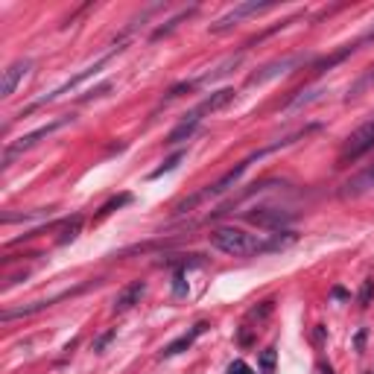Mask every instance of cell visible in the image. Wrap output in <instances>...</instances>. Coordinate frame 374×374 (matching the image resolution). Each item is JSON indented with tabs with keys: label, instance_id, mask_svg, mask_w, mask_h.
<instances>
[{
	"label": "cell",
	"instance_id": "ffe728a7",
	"mask_svg": "<svg viewBox=\"0 0 374 374\" xmlns=\"http://www.w3.org/2000/svg\"><path fill=\"white\" fill-rule=\"evenodd\" d=\"M111 336H115V333H106V336H99V339H97V345H94V351H103V345L111 339Z\"/></svg>",
	"mask_w": 374,
	"mask_h": 374
},
{
	"label": "cell",
	"instance_id": "4fadbf2b",
	"mask_svg": "<svg viewBox=\"0 0 374 374\" xmlns=\"http://www.w3.org/2000/svg\"><path fill=\"white\" fill-rule=\"evenodd\" d=\"M240 59H243V53H240V56H234V59H228V61H222V65H219L214 73H208V77H202L199 82H214V79H219V77H226V73H231L237 65H240Z\"/></svg>",
	"mask_w": 374,
	"mask_h": 374
},
{
	"label": "cell",
	"instance_id": "2e32d148",
	"mask_svg": "<svg viewBox=\"0 0 374 374\" xmlns=\"http://www.w3.org/2000/svg\"><path fill=\"white\" fill-rule=\"evenodd\" d=\"M132 202V196L129 193H123V196H117V199H111V202H106L103 208H99V217H106V214H111L115 208H120V205H129Z\"/></svg>",
	"mask_w": 374,
	"mask_h": 374
},
{
	"label": "cell",
	"instance_id": "3957f363",
	"mask_svg": "<svg viewBox=\"0 0 374 374\" xmlns=\"http://www.w3.org/2000/svg\"><path fill=\"white\" fill-rule=\"evenodd\" d=\"M73 117H59V120H53V123H47V126H41V129H35V132H30V135H23V138H18L15 144H9L6 146V152H3V164H12V158L15 155H21V152H27V149H32L39 141H44V138H50L56 129H61V126H68Z\"/></svg>",
	"mask_w": 374,
	"mask_h": 374
},
{
	"label": "cell",
	"instance_id": "9c48e42d",
	"mask_svg": "<svg viewBox=\"0 0 374 374\" xmlns=\"http://www.w3.org/2000/svg\"><path fill=\"white\" fill-rule=\"evenodd\" d=\"M144 293H146L144 281H132L129 286H123V290L117 293V298H115V313H126V310H132L135 304L141 302Z\"/></svg>",
	"mask_w": 374,
	"mask_h": 374
},
{
	"label": "cell",
	"instance_id": "e0dca14e",
	"mask_svg": "<svg viewBox=\"0 0 374 374\" xmlns=\"http://www.w3.org/2000/svg\"><path fill=\"white\" fill-rule=\"evenodd\" d=\"M228 374H257L252 366H246L243 360H234V363L228 366Z\"/></svg>",
	"mask_w": 374,
	"mask_h": 374
},
{
	"label": "cell",
	"instance_id": "ba28073f",
	"mask_svg": "<svg viewBox=\"0 0 374 374\" xmlns=\"http://www.w3.org/2000/svg\"><path fill=\"white\" fill-rule=\"evenodd\" d=\"M298 56H284V59H278V61H269L266 68H260V73H255V77H248V85H260V82H266V79H272V77H278V73H286V70H293L295 65H298Z\"/></svg>",
	"mask_w": 374,
	"mask_h": 374
},
{
	"label": "cell",
	"instance_id": "5bb4252c",
	"mask_svg": "<svg viewBox=\"0 0 374 374\" xmlns=\"http://www.w3.org/2000/svg\"><path fill=\"white\" fill-rule=\"evenodd\" d=\"M260 371L264 374H275V348H266L260 354Z\"/></svg>",
	"mask_w": 374,
	"mask_h": 374
},
{
	"label": "cell",
	"instance_id": "8fae6325",
	"mask_svg": "<svg viewBox=\"0 0 374 374\" xmlns=\"http://www.w3.org/2000/svg\"><path fill=\"white\" fill-rule=\"evenodd\" d=\"M208 328H210L208 322H199V325H193V331H190V333H181L179 339H176V342H170V345H167V348H164V351H161V354H164V357H176V354L187 351V348H190V345H193V342H196L199 336H202Z\"/></svg>",
	"mask_w": 374,
	"mask_h": 374
},
{
	"label": "cell",
	"instance_id": "7402d4cb",
	"mask_svg": "<svg viewBox=\"0 0 374 374\" xmlns=\"http://www.w3.org/2000/svg\"><path fill=\"white\" fill-rule=\"evenodd\" d=\"M360 181H368V184L374 187V170H368V173H366V176H363V179H360Z\"/></svg>",
	"mask_w": 374,
	"mask_h": 374
},
{
	"label": "cell",
	"instance_id": "52a82bcc",
	"mask_svg": "<svg viewBox=\"0 0 374 374\" xmlns=\"http://www.w3.org/2000/svg\"><path fill=\"white\" fill-rule=\"evenodd\" d=\"M30 68H32V61H30V59H18V61H12V65L3 70V82H0V97L9 99L12 94H15L18 82H21L23 77H27Z\"/></svg>",
	"mask_w": 374,
	"mask_h": 374
},
{
	"label": "cell",
	"instance_id": "44dd1931",
	"mask_svg": "<svg viewBox=\"0 0 374 374\" xmlns=\"http://www.w3.org/2000/svg\"><path fill=\"white\" fill-rule=\"evenodd\" d=\"M176 295H184V275H181V272L176 275Z\"/></svg>",
	"mask_w": 374,
	"mask_h": 374
},
{
	"label": "cell",
	"instance_id": "9a60e30c",
	"mask_svg": "<svg viewBox=\"0 0 374 374\" xmlns=\"http://www.w3.org/2000/svg\"><path fill=\"white\" fill-rule=\"evenodd\" d=\"M181 158H184V152H176V155H173L170 161H164V164H161V167H158V170L152 173V176H149V179H158V176H164V173H170V170H176Z\"/></svg>",
	"mask_w": 374,
	"mask_h": 374
},
{
	"label": "cell",
	"instance_id": "277c9868",
	"mask_svg": "<svg viewBox=\"0 0 374 374\" xmlns=\"http://www.w3.org/2000/svg\"><path fill=\"white\" fill-rule=\"evenodd\" d=\"M371 146H374V117L366 120L363 126H357L351 135H348V141L342 146V161H348V158L354 161L360 155H366Z\"/></svg>",
	"mask_w": 374,
	"mask_h": 374
},
{
	"label": "cell",
	"instance_id": "d6986e66",
	"mask_svg": "<svg viewBox=\"0 0 374 374\" xmlns=\"http://www.w3.org/2000/svg\"><path fill=\"white\" fill-rule=\"evenodd\" d=\"M79 226H82V219H73L70 226H68V231H65V237H61V243H68V240H73L77 237V231H79Z\"/></svg>",
	"mask_w": 374,
	"mask_h": 374
},
{
	"label": "cell",
	"instance_id": "5b68a950",
	"mask_svg": "<svg viewBox=\"0 0 374 374\" xmlns=\"http://www.w3.org/2000/svg\"><path fill=\"white\" fill-rule=\"evenodd\" d=\"M275 3H257V0H248V3H240V6H234L228 15H222L217 23H210V32H226V30H231L237 21H243V18H248V15H257V12H266V9H272Z\"/></svg>",
	"mask_w": 374,
	"mask_h": 374
},
{
	"label": "cell",
	"instance_id": "30bf717a",
	"mask_svg": "<svg viewBox=\"0 0 374 374\" xmlns=\"http://www.w3.org/2000/svg\"><path fill=\"white\" fill-rule=\"evenodd\" d=\"M234 88H219V91H214V94H210V97H205L202 99V103H199L193 111H196V115L199 117H202V115H214V111H219V108H226L228 103H231V99H234Z\"/></svg>",
	"mask_w": 374,
	"mask_h": 374
},
{
	"label": "cell",
	"instance_id": "7a4b0ae2",
	"mask_svg": "<svg viewBox=\"0 0 374 374\" xmlns=\"http://www.w3.org/2000/svg\"><path fill=\"white\" fill-rule=\"evenodd\" d=\"M117 50H120V47H115V50H111V53H106L103 59H97V61H94V65H91V68H85V70H79V73H77V77H73V79H68L65 85H59V88H56V91H50L47 97H41V99H35V103H32V106H30L27 111H32V108H39V106H47V103H53V99H59V97H65V94H70V91H77V88H79V85H82L85 79H91V77H97V73H99V70H103V68L108 65V61H111V56H115V53H117Z\"/></svg>",
	"mask_w": 374,
	"mask_h": 374
},
{
	"label": "cell",
	"instance_id": "7c38bea8",
	"mask_svg": "<svg viewBox=\"0 0 374 374\" xmlns=\"http://www.w3.org/2000/svg\"><path fill=\"white\" fill-rule=\"evenodd\" d=\"M199 120H202V117H199L196 115V111H190V115H184V120L179 123V126L176 129H173L170 135H167V144H181V141H187V138H190V135L196 132V126H199Z\"/></svg>",
	"mask_w": 374,
	"mask_h": 374
},
{
	"label": "cell",
	"instance_id": "6da1fadb",
	"mask_svg": "<svg viewBox=\"0 0 374 374\" xmlns=\"http://www.w3.org/2000/svg\"><path fill=\"white\" fill-rule=\"evenodd\" d=\"M295 237L286 234V237H266L260 234H248L243 228H234V226H222L217 231H210V246L219 248L222 255H234V257H252V255H266V252H278L286 243H293Z\"/></svg>",
	"mask_w": 374,
	"mask_h": 374
},
{
	"label": "cell",
	"instance_id": "ac0fdd59",
	"mask_svg": "<svg viewBox=\"0 0 374 374\" xmlns=\"http://www.w3.org/2000/svg\"><path fill=\"white\" fill-rule=\"evenodd\" d=\"M368 302H371V281H366L363 290H360V307H368Z\"/></svg>",
	"mask_w": 374,
	"mask_h": 374
},
{
	"label": "cell",
	"instance_id": "8992f818",
	"mask_svg": "<svg viewBox=\"0 0 374 374\" xmlns=\"http://www.w3.org/2000/svg\"><path fill=\"white\" fill-rule=\"evenodd\" d=\"M293 210H278V208H255L252 214H246L248 222H255L257 228H281L286 222H293Z\"/></svg>",
	"mask_w": 374,
	"mask_h": 374
}]
</instances>
